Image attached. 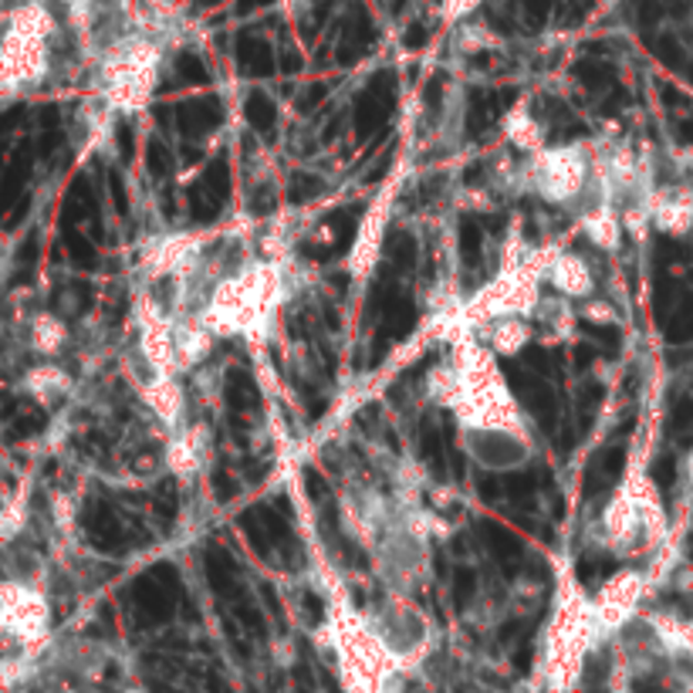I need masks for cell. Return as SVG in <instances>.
<instances>
[{"mask_svg": "<svg viewBox=\"0 0 693 693\" xmlns=\"http://www.w3.org/2000/svg\"><path fill=\"white\" fill-rule=\"evenodd\" d=\"M457 369V399L450 406L460 440L477 437H531L528 416L501 373V359L477 338V332H457L450 356Z\"/></svg>", "mask_w": 693, "mask_h": 693, "instance_id": "obj_1", "label": "cell"}, {"mask_svg": "<svg viewBox=\"0 0 693 693\" xmlns=\"http://www.w3.org/2000/svg\"><path fill=\"white\" fill-rule=\"evenodd\" d=\"M318 640L332 653V666L345 693H406L409 670L386 646L373 615L356 609L353 599H328Z\"/></svg>", "mask_w": 693, "mask_h": 693, "instance_id": "obj_2", "label": "cell"}, {"mask_svg": "<svg viewBox=\"0 0 693 693\" xmlns=\"http://www.w3.org/2000/svg\"><path fill=\"white\" fill-rule=\"evenodd\" d=\"M288 295V274L277 261H247L221 282L193 312L217 338H244L247 345H264L274 332L277 312Z\"/></svg>", "mask_w": 693, "mask_h": 693, "instance_id": "obj_3", "label": "cell"}, {"mask_svg": "<svg viewBox=\"0 0 693 693\" xmlns=\"http://www.w3.org/2000/svg\"><path fill=\"white\" fill-rule=\"evenodd\" d=\"M602 643L592 595L575 579L572 565H559L554 579V602L541 636V656H538V693H572L585 673L589 653Z\"/></svg>", "mask_w": 693, "mask_h": 693, "instance_id": "obj_4", "label": "cell"}, {"mask_svg": "<svg viewBox=\"0 0 693 693\" xmlns=\"http://www.w3.org/2000/svg\"><path fill=\"white\" fill-rule=\"evenodd\" d=\"M559 251L554 244L528 247L521 234H508L501 264L495 277L473 298H467L457 312V332H477L498 318H534L541 308V285L548 274V261Z\"/></svg>", "mask_w": 693, "mask_h": 693, "instance_id": "obj_5", "label": "cell"}, {"mask_svg": "<svg viewBox=\"0 0 693 693\" xmlns=\"http://www.w3.org/2000/svg\"><path fill=\"white\" fill-rule=\"evenodd\" d=\"M595 531H599V544L619 554V559L653 551L666 538V511L646 467H636V463L626 467L619 488L599 511Z\"/></svg>", "mask_w": 693, "mask_h": 693, "instance_id": "obj_6", "label": "cell"}, {"mask_svg": "<svg viewBox=\"0 0 693 693\" xmlns=\"http://www.w3.org/2000/svg\"><path fill=\"white\" fill-rule=\"evenodd\" d=\"M102 102L112 112L135 115L153 105L163 82V48L146 34L112 44L102 58Z\"/></svg>", "mask_w": 693, "mask_h": 693, "instance_id": "obj_7", "label": "cell"}, {"mask_svg": "<svg viewBox=\"0 0 693 693\" xmlns=\"http://www.w3.org/2000/svg\"><path fill=\"white\" fill-rule=\"evenodd\" d=\"M521 190L538 196L548 206H575L595 186V146L579 139V143L544 146L524 156L518 170Z\"/></svg>", "mask_w": 693, "mask_h": 693, "instance_id": "obj_8", "label": "cell"}, {"mask_svg": "<svg viewBox=\"0 0 693 693\" xmlns=\"http://www.w3.org/2000/svg\"><path fill=\"white\" fill-rule=\"evenodd\" d=\"M51 31L54 21L38 4H24L11 14L0 38V102L44 82L51 64Z\"/></svg>", "mask_w": 693, "mask_h": 693, "instance_id": "obj_9", "label": "cell"}, {"mask_svg": "<svg viewBox=\"0 0 693 693\" xmlns=\"http://www.w3.org/2000/svg\"><path fill=\"white\" fill-rule=\"evenodd\" d=\"M369 615L376 622V630L383 633L386 646L396 653V660L409 673H416L427 663V656L434 650V622L406 592L389 589L386 599L376 609H369Z\"/></svg>", "mask_w": 693, "mask_h": 693, "instance_id": "obj_10", "label": "cell"}, {"mask_svg": "<svg viewBox=\"0 0 693 693\" xmlns=\"http://www.w3.org/2000/svg\"><path fill=\"white\" fill-rule=\"evenodd\" d=\"M0 636L34 653L51 636V602L38 582L4 579L0 582Z\"/></svg>", "mask_w": 693, "mask_h": 693, "instance_id": "obj_11", "label": "cell"}, {"mask_svg": "<svg viewBox=\"0 0 693 693\" xmlns=\"http://www.w3.org/2000/svg\"><path fill=\"white\" fill-rule=\"evenodd\" d=\"M135 325V349L146 373L156 376H180L176 366V315H170L150 292H139L132 305Z\"/></svg>", "mask_w": 693, "mask_h": 693, "instance_id": "obj_12", "label": "cell"}, {"mask_svg": "<svg viewBox=\"0 0 693 693\" xmlns=\"http://www.w3.org/2000/svg\"><path fill=\"white\" fill-rule=\"evenodd\" d=\"M646 592H650V579L640 569H622L595 589L592 612H595V626H599L602 643L619 636L622 630H630L643 615Z\"/></svg>", "mask_w": 693, "mask_h": 693, "instance_id": "obj_13", "label": "cell"}, {"mask_svg": "<svg viewBox=\"0 0 693 693\" xmlns=\"http://www.w3.org/2000/svg\"><path fill=\"white\" fill-rule=\"evenodd\" d=\"M399 176H402V170L389 173V180L383 183V190L376 193V200L369 203V211L363 214V221L356 227V241L349 247V257H345V271H349V277L356 285H366L369 277L376 274V267H379L386 231H389V221H393V203H396Z\"/></svg>", "mask_w": 693, "mask_h": 693, "instance_id": "obj_14", "label": "cell"}, {"mask_svg": "<svg viewBox=\"0 0 693 693\" xmlns=\"http://www.w3.org/2000/svg\"><path fill=\"white\" fill-rule=\"evenodd\" d=\"M206 234H170L160 237L146 257H143V271L150 277H173V282H186L193 277L203 264V251H206Z\"/></svg>", "mask_w": 693, "mask_h": 693, "instance_id": "obj_15", "label": "cell"}, {"mask_svg": "<svg viewBox=\"0 0 693 693\" xmlns=\"http://www.w3.org/2000/svg\"><path fill=\"white\" fill-rule=\"evenodd\" d=\"M211 453H214V430L206 424H183L180 430L170 434L163 447V470L190 483L206 470Z\"/></svg>", "mask_w": 693, "mask_h": 693, "instance_id": "obj_16", "label": "cell"}, {"mask_svg": "<svg viewBox=\"0 0 693 693\" xmlns=\"http://www.w3.org/2000/svg\"><path fill=\"white\" fill-rule=\"evenodd\" d=\"M544 285L559 295V298H565V302H585V298H592L595 295V271H592V264L579 254V251H565V247H559L551 254V261H548V274H544Z\"/></svg>", "mask_w": 693, "mask_h": 693, "instance_id": "obj_17", "label": "cell"}, {"mask_svg": "<svg viewBox=\"0 0 693 693\" xmlns=\"http://www.w3.org/2000/svg\"><path fill=\"white\" fill-rule=\"evenodd\" d=\"M653 231L666 237H686L693 231V190L690 186H660L646 193Z\"/></svg>", "mask_w": 693, "mask_h": 693, "instance_id": "obj_18", "label": "cell"}, {"mask_svg": "<svg viewBox=\"0 0 693 693\" xmlns=\"http://www.w3.org/2000/svg\"><path fill=\"white\" fill-rule=\"evenodd\" d=\"M139 399H143V406L153 412V420L160 427H166L170 434L186 424V389H183L180 376L150 373V379L139 386Z\"/></svg>", "mask_w": 693, "mask_h": 693, "instance_id": "obj_19", "label": "cell"}, {"mask_svg": "<svg viewBox=\"0 0 693 693\" xmlns=\"http://www.w3.org/2000/svg\"><path fill=\"white\" fill-rule=\"evenodd\" d=\"M214 342H217V335L206 328L193 312L176 315V366H180V376L200 369L206 359H211L214 356Z\"/></svg>", "mask_w": 693, "mask_h": 693, "instance_id": "obj_20", "label": "cell"}, {"mask_svg": "<svg viewBox=\"0 0 693 693\" xmlns=\"http://www.w3.org/2000/svg\"><path fill=\"white\" fill-rule=\"evenodd\" d=\"M579 227H582L585 241L602 254L619 251L622 237H626V231H622V217L615 211V200H609V196H595L592 206H585L579 217Z\"/></svg>", "mask_w": 693, "mask_h": 693, "instance_id": "obj_21", "label": "cell"}, {"mask_svg": "<svg viewBox=\"0 0 693 693\" xmlns=\"http://www.w3.org/2000/svg\"><path fill=\"white\" fill-rule=\"evenodd\" d=\"M477 338L488 345L498 359H518L534 342V318H521V315L498 318L491 325L477 328Z\"/></svg>", "mask_w": 693, "mask_h": 693, "instance_id": "obj_22", "label": "cell"}, {"mask_svg": "<svg viewBox=\"0 0 693 693\" xmlns=\"http://www.w3.org/2000/svg\"><path fill=\"white\" fill-rule=\"evenodd\" d=\"M501 132H505L508 143H511L518 153H524V156H531V153H538V150L548 146V129H544V122L531 112V102H528V99L514 102V105L501 115Z\"/></svg>", "mask_w": 693, "mask_h": 693, "instance_id": "obj_23", "label": "cell"}, {"mask_svg": "<svg viewBox=\"0 0 693 693\" xmlns=\"http://www.w3.org/2000/svg\"><path fill=\"white\" fill-rule=\"evenodd\" d=\"M75 389V379L68 376L54 359H44L38 366H31L24 376H21V393L31 396L38 406H58L61 399H68Z\"/></svg>", "mask_w": 693, "mask_h": 693, "instance_id": "obj_24", "label": "cell"}, {"mask_svg": "<svg viewBox=\"0 0 693 693\" xmlns=\"http://www.w3.org/2000/svg\"><path fill=\"white\" fill-rule=\"evenodd\" d=\"M28 342H31V353H38L41 359H58L64 353V345H68L64 318H58L51 312H38L28 322Z\"/></svg>", "mask_w": 693, "mask_h": 693, "instance_id": "obj_25", "label": "cell"}, {"mask_svg": "<svg viewBox=\"0 0 693 693\" xmlns=\"http://www.w3.org/2000/svg\"><path fill=\"white\" fill-rule=\"evenodd\" d=\"M457 386H460V383H457V369H453L450 359L437 363V366L427 373V399H430L434 406H440V409H450V406H453Z\"/></svg>", "mask_w": 693, "mask_h": 693, "instance_id": "obj_26", "label": "cell"}, {"mask_svg": "<svg viewBox=\"0 0 693 693\" xmlns=\"http://www.w3.org/2000/svg\"><path fill=\"white\" fill-rule=\"evenodd\" d=\"M579 318L589 322V325H615L619 308H615V302H609L602 295H592V298L579 302Z\"/></svg>", "mask_w": 693, "mask_h": 693, "instance_id": "obj_27", "label": "cell"}, {"mask_svg": "<svg viewBox=\"0 0 693 693\" xmlns=\"http://www.w3.org/2000/svg\"><path fill=\"white\" fill-rule=\"evenodd\" d=\"M457 41H460V51L477 54V51H491L488 44H495L498 38L488 28H480V24H463L460 34H457Z\"/></svg>", "mask_w": 693, "mask_h": 693, "instance_id": "obj_28", "label": "cell"}, {"mask_svg": "<svg viewBox=\"0 0 693 693\" xmlns=\"http://www.w3.org/2000/svg\"><path fill=\"white\" fill-rule=\"evenodd\" d=\"M480 4H483V0H444V18H447V21H463V18H470Z\"/></svg>", "mask_w": 693, "mask_h": 693, "instance_id": "obj_29", "label": "cell"}, {"mask_svg": "<svg viewBox=\"0 0 693 693\" xmlns=\"http://www.w3.org/2000/svg\"><path fill=\"white\" fill-rule=\"evenodd\" d=\"M683 473H686V480L693 483V447H690V453H686V460H683Z\"/></svg>", "mask_w": 693, "mask_h": 693, "instance_id": "obj_30", "label": "cell"}, {"mask_svg": "<svg viewBox=\"0 0 693 693\" xmlns=\"http://www.w3.org/2000/svg\"><path fill=\"white\" fill-rule=\"evenodd\" d=\"M690 176H693V156H690Z\"/></svg>", "mask_w": 693, "mask_h": 693, "instance_id": "obj_31", "label": "cell"}]
</instances>
